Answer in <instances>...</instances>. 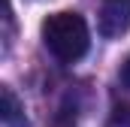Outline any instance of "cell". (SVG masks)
<instances>
[{
	"mask_svg": "<svg viewBox=\"0 0 130 127\" xmlns=\"http://www.w3.org/2000/svg\"><path fill=\"white\" fill-rule=\"evenodd\" d=\"M42 42L58 61L73 64L88 52L91 30L79 12H55L42 21Z\"/></svg>",
	"mask_w": 130,
	"mask_h": 127,
	"instance_id": "1",
	"label": "cell"
},
{
	"mask_svg": "<svg viewBox=\"0 0 130 127\" xmlns=\"http://www.w3.org/2000/svg\"><path fill=\"white\" fill-rule=\"evenodd\" d=\"M127 127H130V121H127Z\"/></svg>",
	"mask_w": 130,
	"mask_h": 127,
	"instance_id": "5",
	"label": "cell"
},
{
	"mask_svg": "<svg viewBox=\"0 0 130 127\" xmlns=\"http://www.w3.org/2000/svg\"><path fill=\"white\" fill-rule=\"evenodd\" d=\"M0 118L6 127H27V118H24V106L21 100L15 97L12 88H0Z\"/></svg>",
	"mask_w": 130,
	"mask_h": 127,
	"instance_id": "3",
	"label": "cell"
},
{
	"mask_svg": "<svg viewBox=\"0 0 130 127\" xmlns=\"http://www.w3.org/2000/svg\"><path fill=\"white\" fill-rule=\"evenodd\" d=\"M130 30V0H103L100 6V33L115 39Z\"/></svg>",
	"mask_w": 130,
	"mask_h": 127,
	"instance_id": "2",
	"label": "cell"
},
{
	"mask_svg": "<svg viewBox=\"0 0 130 127\" xmlns=\"http://www.w3.org/2000/svg\"><path fill=\"white\" fill-rule=\"evenodd\" d=\"M121 82H124V88H130V61L124 64V70H121Z\"/></svg>",
	"mask_w": 130,
	"mask_h": 127,
	"instance_id": "4",
	"label": "cell"
}]
</instances>
